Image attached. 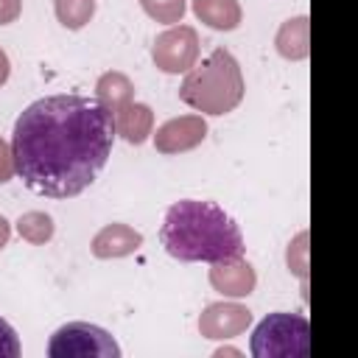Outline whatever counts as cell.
I'll return each instance as SVG.
<instances>
[{
    "label": "cell",
    "instance_id": "obj_14",
    "mask_svg": "<svg viewBox=\"0 0 358 358\" xmlns=\"http://www.w3.org/2000/svg\"><path fill=\"white\" fill-rule=\"evenodd\" d=\"M95 98L101 101V106H103L109 115H115L123 103L134 101V84H131V78H129L126 73L109 70V73H103V76L98 78V84H95Z\"/></svg>",
    "mask_w": 358,
    "mask_h": 358
},
{
    "label": "cell",
    "instance_id": "obj_20",
    "mask_svg": "<svg viewBox=\"0 0 358 358\" xmlns=\"http://www.w3.org/2000/svg\"><path fill=\"white\" fill-rule=\"evenodd\" d=\"M14 176V157H11V145L0 137V185L8 182Z\"/></svg>",
    "mask_w": 358,
    "mask_h": 358
},
{
    "label": "cell",
    "instance_id": "obj_5",
    "mask_svg": "<svg viewBox=\"0 0 358 358\" xmlns=\"http://www.w3.org/2000/svg\"><path fill=\"white\" fill-rule=\"evenodd\" d=\"M50 358H120L117 341L98 324L67 322L48 341Z\"/></svg>",
    "mask_w": 358,
    "mask_h": 358
},
{
    "label": "cell",
    "instance_id": "obj_19",
    "mask_svg": "<svg viewBox=\"0 0 358 358\" xmlns=\"http://www.w3.org/2000/svg\"><path fill=\"white\" fill-rule=\"evenodd\" d=\"M20 338L14 333V327L0 316V358H17L20 355Z\"/></svg>",
    "mask_w": 358,
    "mask_h": 358
},
{
    "label": "cell",
    "instance_id": "obj_21",
    "mask_svg": "<svg viewBox=\"0 0 358 358\" xmlns=\"http://www.w3.org/2000/svg\"><path fill=\"white\" fill-rule=\"evenodd\" d=\"M20 11H22V0H0V25L14 22Z\"/></svg>",
    "mask_w": 358,
    "mask_h": 358
},
{
    "label": "cell",
    "instance_id": "obj_3",
    "mask_svg": "<svg viewBox=\"0 0 358 358\" xmlns=\"http://www.w3.org/2000/svg\"><path fill=\"white\" fill-rule=\"evenodd\" d=\"M243 76L227 48H215L199 67L193 64L179 87V98L204 115H227L243 101Z\"/></svg>",
    "mask_w": 358,
    "mask_h": 358
},
{
    "label": "cell",
    "instance_id": "obj_22",
    "mask_svg": "<svg viewBox=\"0 0 358 358\" xmlns=\"http://www.w3.org/2000/svg\"><path fill=\"white\" fill-rule=\"evenodd\" d=\"M8 76H11V62H8V56H6V50L0 48V87L8 81Z\"/></svg>",
    "mask_w": 358,
    "mask_h": 358
},
{
    "label": "cell",
    "instance_id": "obj_8",
    "mask_svg": "<svg viewBox=\"0 0 358 358\" xmlns=\"http://www.w3.org/2000/svg\"><path fill=\"white\" fill-rule=\"evenodd\" d=\"M207 137V123L201 115H182L165 120L154 134V148L159 154H182L196 148Z\"/></svg>",
    "mask_w": 358,
    "mask_h": 358
},
{
    "label": "cell",
    "instance_id": "obj_7",
    "mask_svg": "<svg viewBox=\"0 0 358 358\" xmlns=\"http://www.w3.org/2000/svg\"><path fill=\"white\" fill-rule=\"evenodd\" d=\"M249 324H252V310L238 302H213L199 316V333L213 341L235 338L246 333Z\"/></svg>",
    "mask_w": 358,
    "mask_h": 358
},
{
    "label": "cell",
    "instance_id": "obj_2",
    "mask_svg": "<svg viewBox=\"0 0 358 358\" xmlns=\"http://www.w3.org/2000/svg\"><path fill=\"white\" fill-rule=\"evenodd\" d=\"M159 243L182 263H224L246 252L235 218L215 201L199 199H182L168 207L159 227Z\"/></svg>",
    "mask_w": 358,
    "mask_h": 358
},
{
    "label": "cell",
    "instance_id": "obj_24",
    "mask_svg": "<svg viewBox=\"0 0 358 358\" xmlns=\"http://www.w3.org/2000/svg\"><path fill=\"white\" fill-rule=\"evenodd\" d=\"M224 355H241V350H235V347H221V350H215V358H224Z\"/></svg>",
    "mask_w": 358,
    "mask_h": 358
},
{
    "label": "cell",
    "instance_id": "obj_1",
    "mask_svg": "<svg viewBox=\"0 0 358 358\" xmlns=\"http://www.w3.org/2000/svg\"><path fill=\"white\" fill-rule=\"evenodd\" d=\"M115 143L112 115L98 98L45 95L22 109L11 134L14 173L48 199L84 193L106 168Z\"/></svg>",
    "mask_w": 358,
    "mask_h": 358
},
{
    "label": "cell",
    "instance_id": "obj_18",
    "mask_svg": "<svg viewBox=\"0 0 358 358\" xmlns=\"http://www.w3.org/2000/svg\"><path fill=\"white\" fill-rule=\"evenodd\" d=\"M285 263L294 274H299L302 280L308 277V232H299L291 243H288V252H285Z\"/></svg>",
    "mask_w": 358,
    "mask_h": 358
},
{
    "label": "cell",
    "instance_id": "obj_9",
    "mask_svg": "<svg viewBox=\"0 0 358 358\" xmlns=\"http://www.w3.org/2000/svg\"><path fill=\"white\" fill-rule=\"evenodd\" d=\"M210 266H213L210 268V285L224 296L241 299V296H249L257 285V274L243 257L224 260V263H210Z\"/></svg>",
    "mask_w": 358,
    "mask_h": 358
},
{
    "label": "cell",
    "instance_id": "obj_15",
    "mask_svg": "<svg viewBox=\"0 0 358 358\" xmlns=\"http://www.w3.org/2000/svg\"><path fill=\"white\" fill-rule=\"evenodd\" d=\"M17 232L22 241L28 243H48L53 238V218L48 213H39V210H31V213H22L17 218Z\"/></svg>",
    "mask_w": 358,
    "mask_h": 358
},
{
    "label": "cell",
    "instance_id": "obj_17",
    "mask_svg": "<svg viewBox=\"0 0 358 358\" xmlns=\"http://www.w3.org/2000/svg\"><path fill=\"white\" fill-rule=\"evenodd\" d=\"M143 11L165 25H176L185 17V0H140Z\"/></svg>",
    "mask_w": 358,
    "mask_h": 358
},
{
    "label": "cell",
    "instance_id": "obj_6",
    "mask_svg": "<svg viewBox=\"0 0 358 358\" xmlns=\"http://www.w3.org/2000/svg\"><path fill=\"white\" fill-rule=\"evenodd\" d=\"M151 59L162 73H187L199 59V34L193 25H171L151 45Z\"/></svg>",
    "mask_w": 358,
    "mask_h": 358
},
{
    "label": "cell",
    "instance_id": "obj_12",
    "mask_svg": "<svg viewBox=\"0 0 358 358\" xmlns=\"http://www.w3.org/2000/svg\"><path fill=\"white\" fill-rule=\"evenodd\" d=\"M274 48L282 59H291V62H299L308 56L310 50V42H308V17L299 14V17H291L280 25L277 36H274Z\"/></svg>",
    "mask_w": 358,
    "mask_h": 358
},
{
    "label": "cell",
    "instance_id": "obj_11",
    "mask_svg": "<svg viewBox=\"0 0 358 358\" xmlns=\"http://www.w3.org/2000/svg\"><path fill=\"white\" fill-rule=\"evenodd\" d=\"M112 123H115V134L123 137L126 143L131 145H140L148 140V134L154 131V112L148 103H137V101H129L123 103L115 115H112Z\"/></svg>",
    "mask_w": 358,
    "mask_h": 358
},
{
    "label": "cell",
    "instance_id": "obj_23",
    "mask_svg": "<svg viewBox=\"0 0 358 358\" xmlns=\"http://www.w3.org/2000/svg\"><path fill=\"white\" fill-rule=\"evenodd\" d=\"M8 235H11V227H8V221L0 215V249L8 243Z\"/></svg>",
    "mask_w": 358,
    "mask_h": 358
},
{
    "label": "cell",
    "instance_id": "obj_13",
    "mask_svg": "<svg viewBox=\"0 0 358 358\" xmlns=\"http://www.w3.org/2000/svg\"><path fill=\"white\" fill-rule=\"evenodd\" d=\"M193 14L213 31H235L243 17L238 0H193Z\"/></svg>",
    "mask_w": 358,
    "mask_h": 358
},
{
    "label": "cell",
    "instance_id": "obj_16",
    "mask_svg": "<svg viewBox=\"0 0 358 358\" xmlns=\"http://www.w3.org/2000/svg\"><path fill=\"white\" fill-rule=\"evenodd\" d=\"M53 8H56V20L64 28L78 31V28H84L92 20L95 0H53Z\"/></svg>",
    "mask_w": 358,
    "mask_h": 358
},
{
    "label": "cell",
    "instance_id": "obj_4",
    "mask_svg": "<svg viewBox=\"0 0 358 358\" xmlns=\"http://www.w3.org/2000/svg\"><path fill=\"white\" fill-rule=\"evenodd\" d=\"M249 352L255 358H308L310 324L302 313H268L252 333Z\"/></svg>",
    "mask_w": 358,
    "mask_h": 358
},
{
    "label": "cell",
    "instance_id": "obj_10",
    "mask_svg": "<svg viewBox=\"0 0 358 358\" xmlns=\"http://www.w3.org/2000/svg\"><path fill=\"white\" fill-rule=\"evenodd\" d=\"M143 246V235L129 227V224H106L103 229L95 232L90 249L95 257L101 260H112V257H126L131 252H137Z\"/></svg>",
    "mask_w": 358,
    "mask_h": 358
}]
</instances>
